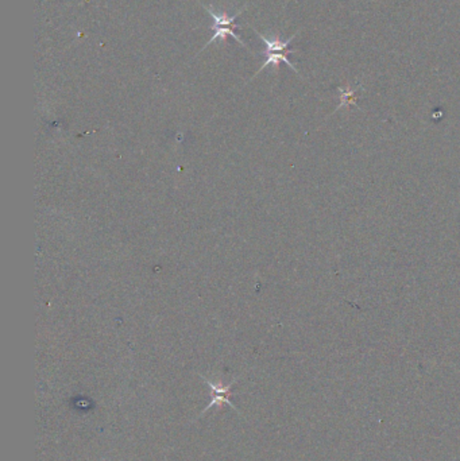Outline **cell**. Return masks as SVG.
<instances>
[{
    "mask_svg": "<svg viewBox=\"0 0 460 461\" xmlns=\"http://www.w3.org/2000/svg\"><path fill=\"white\" fill-rule=\"evenodd\" d=\"M254 32H255V34L263 41V43L266 45V50H265L266 60H265V62L262 64V66L258 69V72L255 73V76L259 75V72H262L265 68H267V66H270V65L274 66V68H278L280 62H285L291 69H293V71L298 75L297 68L293 65L292 62L289 61V58H288V54L293 53V50H289V45H291L293 40L295 38L297 34H294L292 37H289L287 41H282V40H280L278 37L266 38L263 34H259V32H256V30H254ZM255 76H254V77H255Z\"/></svg>",
    "mask_w": 460,
    "mask_h": 461,
    "instance_id": "cell-1",
    "label": "cell"
},
{
    "mask_svg": "<svg viewBox=\"0 0 460 461\" xmlns=\"http://www.w3.org/2000/svg\"><path fill=\"white\" fill-rule=\"evenodd\" d=\"M203 7L208 11L209 15H210L212 19H213V25L210 26V30L213 32V37L209 40V42L207 43L204 47H207L208 45L215 42V41L219 40V38H220V40H224L227 36H231L235 41H238L242 46H245L246 49H250L249 45H246V43L243 42V40L234 32V29H239V27H241L239 25L235 23V21H237L238 16L245 11L246 7L241 8V10H239L235 15H232V16H230V15H227V14H219V12H216V11L213 10V7H210V5L203 4Z\"/></svg>",
    "mask_w": 460,
    "mask_h": 461,
    "instance_id": "cell-2",
    "label": "cell"
},
{
    "mask_svg": "<svg viewBox=\"0 0 460 461\" xmlns=\"http://www.w3.org/2000/svg\"><path fill=\"white\" fill-rule=\"evenodd\" d=\"M202 377L204 379V382H206L209 387H210V403H209L208 406L203 410V413L200 414V417L204 416L210 408H213V406L220 408L221 405H228V406H231L235 412H238V409L235 408V405L230 401L231 394H232V393H231V386L235 383V380H232L230 384L226 386V384H221V383H212L208 379H206L204 377Z\"/></svg>",
    "mask_w": 460,
    "mask_h": 461,
    "instance_id": "cell-3",
    "label": "cell"
}]
</instances>
